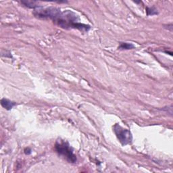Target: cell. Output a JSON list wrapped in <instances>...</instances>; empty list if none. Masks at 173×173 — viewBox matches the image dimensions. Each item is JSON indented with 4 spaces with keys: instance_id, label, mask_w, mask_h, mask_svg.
<instances>
[{
    "instance_id": "5",
    "label": "cell",
    "mask_w": 173,
    "mask_h": 173,
    "mask_svg": "<svg viewBox=\"0 0 173 173\" xmlns=\"http://www.w3.org/2000/svg\"><path fill=\"white\" fill-rule=\"evenodd\" d=\"M135 47V46L133 45V43H120V45L118 47V49L119 50H129V49H133Z\"/></svg>"
},
{
    "instance_id": "3",
    "label": "cell",
    "mask_w": 173,
    "mask_h": 173,
    "mask_svg": "<svg viewBox=\"0 0 173 173\" xmlns=\"http://www.w3.org/2000/svg\"><path fill=\"white\" fill-rule=\"evenodd\" d=\"M113 131L116 135L120 143L124 146L130 144L133 141V135L131 132L121 127L119 124H115L113 126Z\"/></svg>"
},
{
    "instance_id": "6",
    "label": "cell",
    "mask_w": 173,
    "mask_h": 173,
    "mask_svg": "<svg viewBox=\"0 0 173 173\" xmlns=\"http://www.w3.org/2000/svg\"><path fill=\"white\" fill-rule=\"evenodd\" d=\"M21 3L23 5H25L26 7L29 8H32L33 10H35L36 8H38L40 6L37 5L36 2H29V1H22Z\"/></svg>"
},
{
    "instance_id": "7",
    "label": "cell",
    "mask_w": 173,
    "mask_h": 173,
    "mask_svg": "<svg viewBox=\"0 0 173 173\" xmlns=\"http://www.w3.org/2000/svg\"><path fill=\"white\" fill-rule=\"evenodd\" d=\"M146 12L147 16H154L158 14V11L157 10L155 9L154 7H151V8H146Z\"/></svg>"
},
{
    "instance_id": "2",
    "label": "cell",
    "mask_w": 173,
    "mask_h": 173,
    "mask_svg": "<svg viewBox=\"0 0 173 173\" xmlns=\"http://www.w3.org/2000/svg\"><path fill=\"white\" fill-rule=\"evenodd\" d=\"M55 150L57 154L65 158L69 163H76L77 156L74 154L73 149L67 141L57 140L55 145Z\"/></svg>"
},
{
    "instance_id": "1",
    "label": "cell",
    "mask_w": 173,
    "mask_h": 173,
    "mask_svg": "<svg viewBox=\"0 0 173 173\" xmlns=\"http://www.w3.org/2000/svg\"><path fill=\"white\" fill-rule=\"evenodd\" d=\"M33 15L40 19L52 20L53 23L62 29H77L85 33L91 29V26L80 22L79 16L71 10L62 11L54 7L43 8L39 6L34 10Z\"/></svg>"
},
{
    "instance_id": "4",
    "label": "cell",
    "mask_w": 173,
    "mask_h": 173,
    "mask_svg": "<svg viewBox=\"0 0 173 173\" xmlns=\"http://www.w3.org/2000/svg\"><path fill=\"white\" fill-rule=\"evenodd\" d=\"M1 105L6 110H10L16 106V103L14 102V101L6 99V98H3V99L1 100Z\"/></svg>"
},
{
    "instance_id": "8",
    "label": "cell",
    "mask_w": 173,
    "mask_h": 173,
    "mask_svg": "<svg viewBox=\"0 0 173 173\" xmlns=\"http://www.w3.org/2000/svg\"><path fill=\"white\" fill-rule=\"evenodd\" d=\"M25 154H26V155H29V154H31V150H30V148H26L25 150Z\"/></svg>"
}]
</instances>
